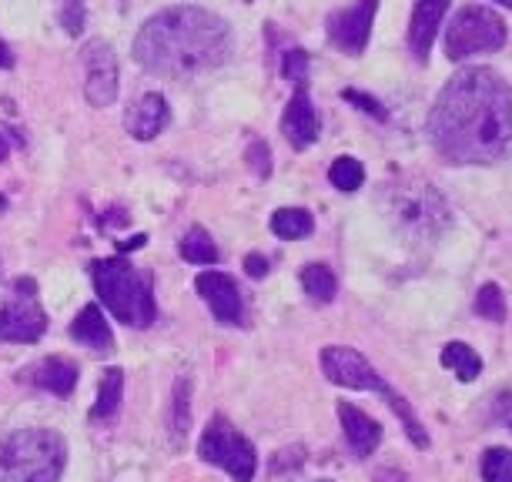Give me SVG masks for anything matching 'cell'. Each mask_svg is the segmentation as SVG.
Returning <instances> with one entry per match:
<instances>
[{"label": "cell", "mask_w": 512, "mask_h": 482, "mask_svg": "<svg viewBox=\"0 0 512 482\" xmlns=\"http://www.w3.org/2000/svg\"><path fill=\"white\" fill-rule=\"evenodd\" d=\"M71 335H74V342L88 345V349L98 352V355H108L114 349L111 325L104 322V312L98 305H84L81 312H77L74 325H71Z\"/></svg>", "instance_id": "18"}, {"label": "cell", "mask_w": 512, "mask_h": 482, "mask_svg": "<svg viewBox=\"0 0 512 482\" xmlns=\"http://www.w3.org/2000/svg\"><path fill=\"white\" fill-rule=\"evenodd\" d=\"M318 131H322V121H318V111L312 108V98H308V88L298 84L292 101L285 108V118H282V134L288 138L295 151H305L312 148L318 141Z\"/></svg>", "instance_id": "13"}, {"label": "cell", "mask_w": 512, "mask_h": 482, "mask_svg": "<svg viewBox=\"0 0 512 482\" xmlns=\"http://www.w3.org/2000/svg\"><path fill=\"white\" fill-rule=\"evenodd\" d=\"M429 138L452 165H492L512 144V91L492 67L452 74L429 114Z\"/></svg>", "instance_id": "1"}, {"label": "cell", "mask_w": 512, "mask_h": 482, "mask_svg": "<svg viewBox=\"0 0 512 482\" xmlns=\"http://www.w3.org/2000/svg\"><path fill=\"white\" fill-rule=\"evenodd\" d=\"M7 67H14V54H11V47L0 41V71H7Z\"/></svg>", "instance_id": "35"}, {"label": "cell", "mask_w": 512, "mask_h": 482, "mask_svg": "<svg viewBox=\"0 0 512 482\" xmlns=\"http://www.w3.org/2000/svg\"><path fill=\"white\" fill-rule=\"evenodd\" d=\"M181 258L191 265H215L218 262V245L211 241V235L205 228H188V235L181 238Z\"/></svg>", "instance_id": "23"}, {"label": "cell", "mask_w": 512, "mask_h": 482, "mask_svg": "<svg viewBox=\"0 0 512 482\" xmlns=\"http://www.w3.org/2000/svg\"><path fill=\"white\" fill-rule=\"evenodd\" d=\"M496 419L512 432V392H502L496 399Z\"/></svg>", "instance_id": "31"}, {"label": "cell", "mask_w": 512, "mask_h": 482, "mask_svg": "<svg viewBox=\"0 0 512 482\" xmlns=\"http://www.w3.org/2000/svg\"><path fill=\"white\" fill-rule=\"evenodd\" d=\"M482 479L486 482H512V452L509 449H486L482 452Z\"/></svg>", "instance_id": "26"}, {"label": "cell", "mask_w": 512, "mask_h": 482, "mask_svg": "<svg viewBox=\"0 0 512 482\" xmlns=\"http://www.w3.org/2000/svg\"><path fill=\"white\" fill-rule=\"evenodd\" d=\"M502 44H506V21L492 7H462L446 27L449 61H466L479 51H499Z\"/></svg>", "instance_id": "7"}, {"label": "cell", "mask_w": 512, "mask_h": 482, "mask_svg": "<svg viewBox=\"0 0 512 482\" xmlns=\"http://www.w3.org/2000/svg\"><path fill=\"white\" fill-rule=\"evenodd\" d=\"M124 124H128L131 138H138V141L158 138L161 128L168 124V101H164L158 91L141 94V98L131 104L128 121H124Z\"/></svg>", "instance_id": "16"}, {"label": "cell", "mask_w": 512, "mask_h": 482, "mask_svg": "<svg viewBox=\"0 0 512 482\" xmlns=\"http://www.w3.org/2000/svg\"><path fill=\"white\" fill-rule=\"evenodd\" d=\"M121 395H124V372L108 369L101 379L98 402L91 406V422H111L121 409Z\"/></svg>", "instance_id": "19"}, {"label": "cell", "mask_w": 512, "mask_h": 482, "mask_svg": "<svg viewBox=\"0 0 512 482\" xmlns=\"http://www.w3.org/2000/svg\"><path fill=\"white\" fill-rule=\"evenodd\" d=\"M372 482H409V476L402 469H379Z\"/></svg>", "instance_id": "33"}, {"label": "cell", "mask_w": 512, "mask_h": 482, "mask_svg": "<svg viewBox=\"0 0 512 482\" xmlns=\"http://www.w3.org/2000/svg\"><path fill=\"white\" fill-rule=\"evenodd\" d=\"M395 218L402 221L412 235H436L449 225V208L436 191L422 181H412V185H402L395 191Z\"/></svg>", "instance_id": "9"}, {"label": "cell", "mask_w": 512, "mask_h": 482, "mask_svg": "<svg viewBox=\"0 0 512 482\" xmlns=\"http://www.w3.org/2000/svg\"><path fill=\"white\" fill-rule=\"evenodd\" d=\"M492 4H502V7H512V0H492Z\"/></svg>", "instance_id": "37"}, {"label": "cell", "mask_w": 512, "mask_h": 482, "mask_svg": "<svg viewBox=\"0 0 512 482\" xmlns=\"http://www.w3.org/2000/svg\"><path fill=\"white\" fill-rule=\"evenodd\" d=\"M67 446L54 429H17L0 442V482H61Z\"/></svg>", "instance_id": "3"}, {"label": "cell", "mask_w": 512, "mask_h": 482, "mask_svg": "<svg viewBox=\"0 0 512 482\" xmlns=\"http://www.w3.org/2000/svg\"><path fill=\"white\" fill-rule=\"evenodd\" d=\"M84 64V98L91 101V108H111L118 101L121 88V71H118V57H114L108 41H88L81 51Z\"/></svg>", "instance_id": "10"}, {"label": "cell", "mask_w": 512, "mask_h": 482, "mask_svg": "<svg viewBox=\"0 0 512 482\" xmlns=\"http://www.w3.org/2000/svg\"><path fill=\"white\" fill-rule=\"evenodd\" d=\"M191 429V379H178L175 392H171V446L181 449Z\"/></svg>", "instance_id": "20"}, {"label": "cell", "mask_w": 512, "mask_h": 482, "mask_svg": "<svg viewBox=\"0 0 512 482\" xmlns=\"http://www.w3.org/2000/svg\"><path fill=\"white\" fill-rule=\"evenodd\" d=\"M345 101H352V104H359V108L365 111V114H372V118H385V108H382V104L379 101H372L369 98V94H362V91H355V88H349V91H345Z\"/></svg>", "instance_id": "29"}, {"label": "cell", "mask_w": 512, "mask_h": 482, "mask_svg": "<svg viewBox=\"0 0 512 482\" xmlns=\"http://www.w3.org/2000/svg\"><path fill=\"white\" fill-rule=\"evenodd\" d=\"M7 158V141H4V134H0V161Z\"/></svg>", "instance_id": "36"}, {"label": "cell", "mask_w": 512, "mask_h": 482, "mask_svg": "<svg viewBox=\"0 0 512 482\" xmlns=\"http://www.w3.org/2000/svg\"><path fill=\"white\" fill-rule=\"evenodd\" d=\"M328 178H332V185L338 191H355V188H362L365 168H362V161H355V158H349V154H342V158L332 161V168H328Z\"/></svg>", "instance_id": "25"}, {"label": "cell", "mask_w": 512, "mask_h": 482, "mask_svg": "<svg viewBox=\"0 0 512 482\" xmlns=\"http://www.w3.org/2000/svg\"><path fill=\"white\" fill-rule=\"evenodd\" d=\"M195 288H198V295L208 302L211 315H215L221 325H241V318H245V305H241L238 285L231 282L225 272H201Z\"/></svg>", "instance_id": "12"}, {"label": "cell", "mask_w": 512, "mask_h": 482, "mask_svg": "<svg viewBox=\"0 0 512 482\" xmlns=\"http://www.w3.org/2000/svg\"><path fill=\"white\" fill-rule=\"evenodd\" d=\"M198 456L211 462V466L225 469L235 482H251L255 479V469H258V456H255V446L241 436V432L231 426L228 419L215 416L205 426L198 439Z\"/></svg>", "instance_id": "6"}, {"label": "cell", "mask_w": 512, "mask_h": 482, "mask_svg": "<svg viewBox=\"0 0 512 482\" xmlns=\"http://www.w3.org/2000/svg\"><path fill=\"white\" fill-rule=\"evenodd\" d=\"M21 379L37 385V389L54 392V395H71L74 385H77V365L71 359H61V355H51V359L24 369Z\"/></svg>", "instance_id": "17"}, {"label": "cell", "mask_w": 512, "mask_h": 482, "mask_svg": "<svg viewBox=\"0 0 512 482\" xmlns=\"http://www.w3.org/2000/svg\"><path fill=\"white\" fill-rule=\"evenodd\" d=\"M312 228H315V218L308 215L305 208H278L272 215V231L285 241H298V238L312 235Z\"/></svg>", "instance_id": "22"}, {"label": "cell", "mask_w": 512, "mask_h": 482, "mask_svg": "<svg viewBox=\"0 0 512 482\" xmlns=\"http://www.w3.org/2000/svg\"><path fill=\"white\" fill-rule=\"evenodd\" d=\"M302 288H305V295L312 298V302H332L335 298V275H332V268H325V265H305L302 268Z\"/></svg>", "instance_id": "24"}, {"label": "cell", "mask_w": 512, "mask_h": 482, "mask_svg": "<svg viewBox=\"0 0 512 482\" xmlns=\"http://www.w3.org/2000/svg\"><path fill=\"white\" fill-rule=\"evenodd\" d=\"M449 11V0H415L409 21V47L415 61H429V51L439 37V24Z\"/></svg>", "instance_id": "14"}, {"label": "cell", "mask_w": 512, "mask_h": 482, "mask_svg": "<svg viewBox=\"0 0 512 482\" xmlns=\"http://www.w3.org/2000/svg\"><path fill=\"white\" fill-rule=\"evenodd\" d=\"M375 11H379V0H359L345 11H335L328 17V41L342 47L345 54H362L369 44Z\"/></svg>", "instance_id": "11"}, {"label": "cell", "mask_w": 512, "mask_h": 482, "mask_svg": "<svg viewBox=\"0 0 512 482\" xmlns=\"http://www.w3.org/2000/svg\"><path fill=\"white\" fill-rule=\"evenodd\" d=\"M91 278L101 305L128 329H148L154 322L151 288L134 272L131 262H124V258H98L91 265Z\"/></svg>", "instance_id": "4"}, {"label": "cell", "mask_w": 512, "mask_h": 482, "mask_svg": "<svg viewBox=\"0 0 512 482\" xmlns=\"http://www.w3.org/2000/svg\"><path fill=\"white\" fill-rule=\"evenodd\" d=\"M322 372H325L328 382L345 385V389H362V392L385 395L392 412L402 419L405 436H409L419 449L429 446V436H425L422 422L415 419V412L409 409V402H405L402 395L392 389V385L382 382V375L375 372L369 362H365V355H359L355 349H345V345H328V349H322Z\"/></svg>", "instance_id": "5"}, {"label": "cell", "mask_w": 512, "mask_h": 482, "mask_svg": "<svg viewBox=\"0 0 512 482\" xmlns=\"http://www.w3.org/2000/svg\"><path fill=\"white\" fill-rule=\"evenodd\" d=\"M4 208H7V198H4V195H0V211H4Z\"/></svg>", "instance_id": "38"}, {"label": "cell", "mask_w": 512, "mask_h": 482, "mask_svg": "<svg viewBox=\"0 0 512 482\" xmlns=\"http://www.w3.org/2000/svg\"><path fill=\"white\" fill-rule=\"evenodd\" d=\"M476 312L489 322H502L506 318V298H502L499 285H482L476 295Z\"/></svg>", "instance_id": "27"}, {"label": "cell", "mask_w": 512, "mask_h": 482, "mask_svg": "<svg viewBox=\"0 0 512 482\" xmlns=\"http://www.w3.org/2000/svg\"><path fill=\"white\" fill-rule=\"evenodd\" d=\"M282 71H285L288 81L302 84L305 77H308V54L305 51H288L285 61H282Z\"/></svg>", "instance_id": "28"}, {"label": "cell", "mask_w": 512, "mask_h": 482, "mask_svg": "<svg viewBox=\"0 0 512 482\" xmlns=\"http://www.w3.org/2000/svg\"><path fill=\"white\" fill-rule=\"evenodd\" d=\"M442 365L456 372L459 382H476L482 372V359L466 342H449L446 349H442Z\"/></svg>", "instance_id": "21"}, {"label": "cell", "mask_w": 512, "mask_h": 482, "mask_svg": "<svg viewBox=\"0 0 512 482\" xmlns=\"http://www.w3.org/2000/svg\"><path fill=\"white\" fill-rule=\"evenodd\" d=\"M141 245H148V238H144V235H134V238H128V241H121L118 252H134V248H141Z\"/></svg>", "instance_id": "34"}, {"label": "cell", "mask_w": 512, "mask_h": 482, "mask_svg": "<svg viewBox=\"0 0 512 482\" xmlns=\"http://www.w3.org/2000/svg\"><path fill=\"white\" fill-rule=\"evenodd\" d=\"M338 419H342L345 442H349V449L359 459L372 456V452L379 449L382 426L369 416V412H362L359 406H352V402H342V406H338Z\"/></svg>", "instance_id": "15"}, {"label": "cell", "mask_w": 512, "mask_h": 482, "mask_svg": "<svg viewBox=\"0 0 512 482\" xmlns=\"http://www.w3.org/2000/svg\"><path fill=\"white\" fill-rule=\"evenodd\" d=\"M245 272H248L251 278H265V275H268V258H262V255H248V258H245Z\"/></svg>", "instance_id": "32"}, {"label": "cell", "mask_w": 512, "mask_h": 482, "mask_svg": "<svg viewBox=\"0 0 512 482\" xmlns=\"http://www.w3.org/2000/svg\"><path fill=\"white\" fill-rule=\"evenodd\" d=\"M47 329L31 278L0 282V342H37Z\"/></svg>", "instance_id": "8"}, {"label": "cell", "mask_w": 512, "mask_h": 482, "mask_svg": "<svg viewBox=\"0 0 512 482\" xmlns=\"http://www.w3.org/2000/svg\"><path fill=\"white\" fill-rule=\"evenodd\" d=\"M318 482H328V479H318Z\"/></svg>", "instance_id": "39"}, {"label": "cell", "mask_w": 512, "mask_h": 482, "mask_svg": "<svg viewBox=\"0 0 512 482\" xmlns=\"http://www.w3.org/2000/svg\"><path fill=\"white\" fill-rule=\"evenodd\" d=\"M248 161L258 168V175L268 178V171H272V165H268V148H265L262 141H255V144H251V148H248Z\"/></svg>", "instance_id": "30"}, {"label": "cell", "mask_w": 512, "mask_h": 482, "mask_svg": "<svg viewBox=\"0 0 512 482\" xmlns=\"http://www.w3.org/2000/svg\"><path fill=\"white\" fill-rule=\"evenodd\" d=\"M231 54V27L205 7L158 11L134 37V61L161 77H195L225 64Z\"/></svg>", "instance_id": "2"}]
</instances>
